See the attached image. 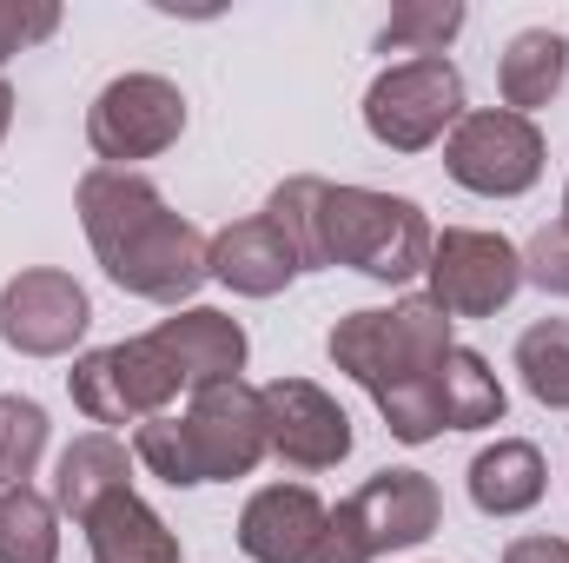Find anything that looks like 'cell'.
<instances>
[{"instance_id": "obj_1", "label": "cell", "mask_w": 569, "mask_h": 563, "mask_svg": "<svg viewBox=\"0 0 569 563\" xmlns=\"http://www.w3.org/2000/svg\"><path fill=\"white\" fill-rule=\"evenodd\" d=\"M87 246L100 259V273L152 305H186L199 285L212 279V239L166 206V192L133 172V166H93L73 186Z\"/></svg>"}, {"instance_id": "obj_2", "label": "cell", "mask_w": 569, "mask_h": 563, "mask_svg": "<svg viewBox=\"0 0 569 563\" xmlns=\"http://www.w3.org/2000/svg\"><path fill=\"white\" fill-rule=\"evenodd\" d=\"M133 457L159 484L172 491H192V484H232V477H252L272 444H266V405H259V385L232 378V385H212V392H192V405L172 418H146L133 431Z\"/></svg>"}, {"instance_id": "obj_3", "label": "cell", "mask_w": 569, "mask_h": 563, "mask_svg": "<svg viewBox=\"0 0 569 563\" xmlns=\"http://www.w3.org/2000/svg\"><path fill=\"white\" fill-rule=\"evenodd\" d=\"M430 219L418 199L378 186H331L318 199V253L325 266H351L378 285H405L430 266Z\"/></svg>"}, {"instance_id": "obj_4", "label": "cell", "mask_w": 569, "mask_h": 563, "mask_svg": "<svg viewBox=\"0 0 569 563\" xmlns=\"http://www.w3.org/2000/svg\"><path fill=\"white\" fill-rule=\"evenodd\" d=\"M450 312L437 298H398V305H365V312H345L325 338L331 365L345 378H358L371 398H391L398 385L425 378L430 365L450 352Z\"/></svg>"}, {"instance_id": "obj_5", "label": "cell", "mask_w": 569, "mask_h": 563, "mask_svg": "<svg viewBox=\"0 0 569 563\" xmlns=\"http://www.w3.org/2000/svg\"><path fill=\"white\" fill-rule=\"evenodd\" d=\"M437 524H443V497L425 471H378L325 517L311 563H378L385 551H418Z\"/></svg>"}, {"instance_id": "obj_6", "label": "cell", "mask_w": 569, "mask_h": 563, "mask_svg": "<svg viewBox=\"0 0 569 563\" xmlns=\"http://www.w3.org/2000/svg\"><path fill=\"white\" fill-rule=\"evenodd\" d=\"M378 412H385V431H391L398 444H430V437H443V431L503 424L510 398H503L497 372L483 365V352L450 345L425 378H411V385H398L391 398H378Z\"/></svg>"}, {"instance_id": "obj_7", "label": "cell", "mask_w": 569, "mask_h": 563, "mask_svg": "<svg viewBox=\"0 0 569 563\" xmlns=\"http://www.w3.org/2000/svg\"><path fill=\"white\" fill-rule=\"evenodd\" d=\"M67 392H73V412L93 424H146L166 418V405L186 392V378L166 358V345L152 332H140V338L80 352L67 372Z\"/></svg>"}, {"instance_id": "obj_8", "label": "cell", "mask_w": 569, "mask_h": 563, "mask_svg": "<svg viewBox=\"0 0 569 563\" xmlns=\"http://www.w3.org/2000/svg\"><path fill=\"white\" fill-rule=\"evenodd\" d=\"M463 73L430 53V60H405L385 67L365 93V134L391 152H425V146L450 140V127L463 120Z\"/></svg>"}, {"instance_id": "obj_9", "label": "cell", "mask_w": 569, "mask_h": 563, "mask_svg": "<svg viewBox=\"0 0 569 563\" xmlns=\"http://www.w3.org/2000/svg\"><path fill=\"white\" fill-rule=\"evenodd\" d=\"M443 172L477 199H523L543 179V134L510 107H477L450 127Z\"/></svg>"}, {"instance_id": "obj_10", "label": "cell", "mask_w": 569, "mask_h": 563, "mask_svg": "<svg viewBox=\"0 0 569 563\" xmlns=\"http://www.w3.org/2000/svg\"><path fill=\"white\" fill-rule=\"evenodd\" d=\"M186 134V93L166 73H120L93 93L87 107V146L100 152V166H133Z\"/></svg>"}, {"instance_id": "obj_11", "label": "cell", "mask_w": 569, "mask_h": 563, "mask_svg": "<svg viewBox=\"0 0 569 563\" xmlns=\"http://www.w3.org/2000/svg\"><path fill=\"white\" fill-rule=\"evenodd\" d=\"M430 298L450 318H497L523 292V253L483 226H443L430 239Z\"/></svg>"}, {"instance_id": "obj_12", "label": "cell", "mask_w": 569, "mask_h": 563, "mask_svg": "<svg viewBox=\"0 0 569 563\" xmlns=\"http://www.w3.org/2000/svg\"><path fill=\"white\" fill-rule=\"evenodd\" d=\"M93 325V298L73 273L33 266L0 285V345L20 358H67Z\"/></svg>"}, {"instance_id": "obj_13", "label": "cell", "mask_w": 569, "mask_h": 563, "mask_svg": "<svg viewBox=\"0 0 569 563\" xmlns=\"http://www.w3.org/2000/svg\"><path fill=\"white\" fill-rule=\"evenodd\" d=\"M259 405H266V444L272 457L291 471H338L351 457V418L345 405L311 385V378H272L259 385Z\"/></svg>"}, {"instance_id": "obj_14", "label": "cell", "mask_w": 569, "mask_h": 563, "mask_svg": "<svg viewBox=\"0 0 569 563\" xmlns=\"http://www.w3.org/2000/svg\"><path fill=\"white\" fill-rule=\"evenodd\" d=\"M325 497L305 484H266L239 511V551L252 563H311L325 537Z\"/></svg>"}, {"instance_id": "obj_15", "label": "cell", "mask_w": 569, "mask_h": 563, "mask_svg": "<svg viewBox=\"0 0 569 563\" xmlns=\"http://www.w3.org/2000/svg\"><path fill=\"white\" fill-rule=\"evenodd\" d=\"M152 338L166 345V358L179 365V378H186V392H212V385H232L239 372H246V325L239 318H226V312H212V305H186V312H172V318H159L152 325Z\"/></svg>"}, {"instance_id": "obj_16", "label": "cell", "mask_w": 569, "mask_h": 563, "mask_svg": "<svg viewBox=\"0 0 569 563\" xmlns=\"http://www.w3.org/2000/svg\"><path fill=\"white\" fill-rule=\"evenodd\" d=\"M212 279L232 285L239 298H279L298 279V253L284 246V233L266 213H252V219H232L226 233H212Z\"/></svg>"}, {"instance_id": "obj_17", "label": "cell", "mask_w": 569, "mask_h": 563, "mask_svg": "<svg viewBox=\"0 0 569 563\" xmlns=\"http://www.w3.org/2000/svg\"><path fill=\"white\" fill-rule=\"evenodd\" d=\"M113 491H133V451L113 431H87L60 451L53 464V511H67L73 524H87Z\"/></svg>"}, {"instance_id": "obj_18", "label": "cell", "mask_w": 569, "mask_h": 563, "mask_svg": "<svg viewBox=\"0 0 569 563\" xmlns=\"http://www.w3.org/2000/svg\"><path fill=\"white\" fill-rule=\"evenodd\" d=\"M550 491V464L530 437H497L470 457V504L483 517H523Z\"/></svg>"}, {"instance_id": "obj_19", "label": "cell", "mask_w": 569, "mask_h": 563, "mask_svg": "<svg viewBox=\"0 0 569 563\" xmlns=\"http://www.w3.org/2000/svg\"><path fill=\"white\" fill-rule=\"evenodd\" d=\"M80 531H87L93 563H179V537L166 531V517L140 491H113Z\"/></svg>"}, {"instance_id": "obj_20", "label": "cell", "mask_w": 569, "mask_h": 563, "mask_svg": "<svg viewBox=\"0 0 569 563\" xmlns=\"http://www.w3.org/2000/svg\"><path fill=\"white\" fill-rule=\"evenodd\" d=\"M569 80V40L557 27H523L510 47H503V60H497V93H503V107L510 113H537V107H550L557 93H563Z\"/></svg>"}, {"instance_id": "obj_21", "label": "cell", "mask_w": 569, "mask_h": 563, "mask_svg": "<svg viewBox=\"0 0 569 563\" xmlns=\"http://www.w3.org/2000/svg\"><path fill=\"white\" fill-rule=\"evenodd\" d=\"M60 557V511L33 484L0 491V563H53Z\"/></svg>"}, {"instance_id": "obj_22", "label": "cell", "mask_w": 569, "mask_h": 563, "mask_svg": "<svg viewBox=\"0 0 569 563\" xmlns=\"http://www.w3.org/2000/svg\"><path fill=\"white\" fill-rule=\"evenodd\" d=\"M517 372L543 412H569V318H537L517 338Z\"/></svg>"}, {"instance_id": "obj_23", "label": "cell", "mask_w": 569, "mask_h": 563, "mask_svg": "<svg viewBox=\"0 0 569 563\" xmlns=\"http://www.w3.org/2000/svg\"><path fill=\"white\" fill-rule=\"evenodd\" d=\"M463 33V7L457 0H405L385 27H378V53H443L450 40Z\"/></svg>"}, {"instance_id": "obj_24", "label": "cell", "mask_w": 569, "mask_h": 563, "mask_svg": "<svg viewBox=\"0 0 569 563\" xmlns=\"http://www.w3.org/2000/svg\"><path fill=\"white\" fill-rule=\"evenodd\" d=\"M47 405H33V398H20V392H7L0 398V491H13V484H27L33 471H40V457H47Z\"/></svg>"}, {"instance_id": "obj_25", "label": "cell", "mask_w": 569, "mask_h": 563, "mask_svg": "<svg viewBox=\"0 0 569 563\" xmlns=\"http://www.w3.org/2000/svg\"><path fill=\"white\" fill-rule=\"evenodd\" d=\"M318 199H325V179L298 172L284 179L279 192L266 199V219L284 233V246L298 253V273H325V253H318Z\"/></svg>"}, {"instance_id": "obj_26", "label": "cell", "mask_w": 569, "mask_h": 563, "mask_svg": "<svg viewBox=\"0 0 569 563\" xmlns=\"http://www.w3.org/2000/svg\"><path fill=\"white\" fill-rule=\"evenodd\" d=\"M523 285L550 292V298H569V219H550L530 233L523 246Z\"/></svg>"}, {"instance_id": "obj_27", "label": "cell", "mask_w": 569, "mask_h": 563, "mask_svg": "<svg viewBox=\"0 0 569 563\" xmlns=\"http://www.w3.org/2000/svg\"><path fill=\"white\" fill-rule=\"evenodd\" d=\"M60 27V7L53 0H0V67L27 47H40L47 33Z\"/></svg>"}, {"instance_id": "obj_28", "label": "cell", "mask_w": 569, "mask_h": 563, "mask_svg": "<svg viewBox=\"0 0 569 563\" xmlns=\"http://www.w3.org/2000/svg\"><path fill=\"white\" fill-rule=\"evenodd\" d=\"M503 563H569V544L563 537H517L503 551Z\"/></svg>"}, {"instance_id": "obj_29", "label": "cell", "mask_w": 569, "mask_h": 563, "mask_svg": "<svg viewBox=\"0 0 569 563\" xmlns=\"http://www.w3.org/2000/svg\"><path fill=\"white\" fill-rule=\"evenodd\" d=\"M7 127H13V87L0 80V140H7Z\"/></svg>"}, {"instance_id": "obj_30", "label": "cell", "mask_w": 569, "mask_h": 563, "mask_svg": "<svg viewBox=\"0 0 569 563\" xmlns=\"http://www.w3.org/2000/svg\"><path fill=\"white\" fill-rule=\"evenodd\" d=\"M563 219H569V186H563Z\"/></svg>"}]
</instances>
